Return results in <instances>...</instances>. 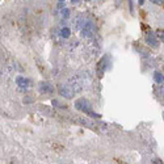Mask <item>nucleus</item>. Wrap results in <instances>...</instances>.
<instances>
[{
	"label": "nucleus",
	"instance_id": "f257e3e1",
	"mask_svg": "<svg viewBox=\"0 0 164 164\" xmlns=\"http://www.w3.org/2000/svg\"><path fill=\"white\" fill-rule=\"evenodd\" d=\"M75 108L79 109V110H83V112L88 113V114L92 116V117H97V114H94V113H93V110H92V108H91V104L88 103L87 100H84V99L78 100V101L75 103Z\"/></svg>",
	"mask_w": 164,
	"mask_h": 164
},
{
	"label": "nucleus",
	"instance_id": "f03ea898",
	"mask_svg": "<svg viewBox=\"0 0 164 164\" xmlns=\"http://www.w3.org/2000/svg\"><path fill=\"white\" fill-rule=\"evenodd\" d=\"M38 89H40L41 93H53L54 92V87L50 83H45V81H43V83H40Z\"/></svg>",
	"mask_w": 164,
	"mask_h": 164
},
{
	"label": "nucleus",
	"instance_id": "7ed1b4c3",
	"mask_svg": "<svg viewBox=\"0 0 164 164\" xmlns=\"http://www.w3.org/2000/svg\"><path fill=\"white\" fill-rule=\"evenodd\" d=\"M106 60H108V56L105 55L104 58L101 59V62L99 63V67H97V68L100 70V76H101V75H103V72L106 70ZM99 70H97V71H99Z\"/></svg>",
	"mask_w": 164,
	"mask_h": 164
},
{
	"label": "nucleus",
	"instance_id": "20e7f679",
	"mask_svg": "<svg viewBox=\"0 0 164 164\" xmlns=\"http://www.w3.org/2000/svg\"><path fill=\"white\" fill-rule=\"evenodd\" d=\"M146 40H147V42H148L152 47H156V46H157V41L155 40V36H154L152 31H150V33L147 34V38H146Z\"/></svg>",
	"mask_w": 164,
	"mask_h": 164
},
{
	"label": "nucleus",
	"instance_id": "39448f33",
	"mask_svg": "<svg viewBox=\"0 0 164 164\" xmlns=\"http://www.w3.org/2000/svg\"><path fill=\"white\" fill-rule=\"evenodd\" d=\"M60 94H62V96H65V97H67V99H71L74 96V92L70 89V88L63 87L62 89H60Z\"/></svg>",
	"mask_w": 164,
	"mask_h": 164
},
{
	"label": "nucleus",
	"instance_id": "423d86ee",
	"mask_svg": "<svg viewBox=\"0 0 164 164\" xmlns=\"http://www.w3.org/2000/svg\"><path fill=\"white\" fill-rule=\"evenodd\" d=\"M70 33H71V31H70V28H63L62 29V37H63V38H68V37H70Z\"/></svg>",
	"mask_w": 164,
	"mask_h": 164
},
{
	"label": "nucleus",
	"instance_id": "0eeeda50",
	"mask_svg": "<svg viewBox=\"0 0 164 164\" xmlns=\"http://www.w3.org/2000/svg\"><path fill=\"white\" fill-rule=\"evenodd\" d=\"M60 16H62V18H67L68 16H70V9L62 8V9H60Z\"/></svg>",
	"mask_w": 164,
	"mask_h": 164
},
{
	"label": "nucleus",
	"instance_id": "6e6552de",
	"mask_svg": "<svg viewBox=\"0 0 164 164\" xmlns=\"http://www.w3.org/2000/svg\"><path fill=\"white\" fill-rule=\"evenodd\" d=\"M154 78H155V81H156V83H163V74L155 72V74H154Z\"/></svg>",
	"mask_w": 164,
	"mask_h": 164
},
{
	"label": "nucleus",
	"instance_id": "1a4fd4ad",
	"mask_svg": "<svg viewBox=\"0 0 164 164\" xmlns=\"http://www.w3.org/2000/svg\"><path fill=\"white\" fill-rule=\"evenodd\" d=\"M17 84L21 85V87H25V85H28V81L25 80V79H22V78H18L17 79Z\"/></svg>",
	"mask_w": 164,
	"mask_h": 164
},
{
	"label": "nucleus",
	"instance_id": "9d476101",
	"mask_svg": "<svg viewBox=\"0 0 164 164\" xmlns=\"http://www.w3.org/2000/svg\"><path fill=\"white\" fill-rule=\"evenodd\" d=\"M151 3H154V4H156V5H163V3H164V0H150Z\"/></svg>",
	"mask_w": 164,
	"mask_h": 164
},
{
	"label": "nucleus",
	"instance_id": "9b49d317",
	"mask_svg": "<svg viewBox=\"0 0 164 164\" xmlns=\"http://www.w3.org/2000/svg\"><path fill=\"white\" fill-rule=\"evenodd\" d=\"M138 3H139V4H141V5H142V4H143V3H144V0H138Z\"/></svg>",
	"mask_w": 164,
	"mask_h": 164
},
{
	"label": "nucleus",
	"instance_id": "f8f14e48",
	"mask_svg": "<svg viewBox=\"0 0 164 164\" xmlns=\"http://www.w3.org/2000/svg\"><path fill=\"white\" fill-rule=\"evenodd\" d=\"M71 2H72V3H76V2H79V0H71Z\"/></svg>",
	"mask_w": 164,
	"mask_h": 164
},
{
	"label": "nucleus",
	"instance_id": "ddd939ff",
	"mask_svg": "<svg viewBox=\"0 0 164 164\" xmlns=\"http://www.w3.org/2000/svg\"><path fill=\"white\" fill-rule=\"evenodd\" d=\"M59 2H63V0H59Z\"/></svg>",
	"mask_w": 164,
	"mask_h": 164
}]
</instances>
